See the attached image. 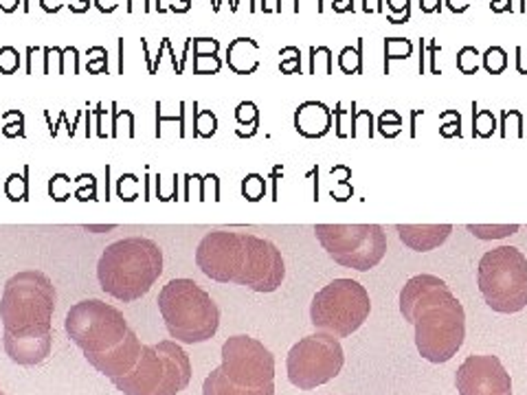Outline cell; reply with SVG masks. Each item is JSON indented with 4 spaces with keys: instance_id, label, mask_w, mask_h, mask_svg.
<instances>
[{
    "instance_id": "36",
    "label": "cell",
    "mask_w": 527,
    "mask_h": 395,
    "mask_svg": "<svg viewBox=\"0 0 527 395\" xmlns=\"http://www.w3.org/2000/svg\"><path fill=\"white\" fill-rule=\"evenodd\" d=\"M117 3H119V0H95V7L99 9L101 14H112L117 9Z\"/></svg>"
},
{
    "instance_id": "26",
    "label": "cell",
    "mask_w": 527,
    "mask_h": 395,
    "mask_svg": "<svg viewBox=\"0 0 527 395\" xmlns=\"http://www.w3.org/2000/svg\"><path fill=\"white\" fill-rule=\"evenodd\" d=\"M20 69V53L14 46H3L0 49V73L14 75Z\"/></svg>"
},
{
    "instance_id": "30",
    "label": "cell",
    "mask_w": 527,
    "mask_h": 395,
    "mask_svg": "<svg viewBox=\"0 0 527 395\" xmlns=\"http://www.w3.org/2000/svg\"><path fill=\"white\" fill-rule=\"evenodd\" d=\"M71 64V75L80 73V58H78V49L75 46H69V49H62V69L64 73L69 71Z\"/></svg>"
},
{
    "instance_id": "1",
    "label": "cell",
    "mask_w": 527,
    "mask_h": 395,
    "mask_svg": "<svg viewBox=\"0 0 527 395\" xmlns=\"http://www.w3.org/2000/svg\"><path fill=\"white\" fill-rule=\"evenodd\" d=\"M55 310V286L42 270H23L5 281L0 296L3 345L16 365L44 362L53 345L51 321Z\"/></svg>"
},
{
    "instance_id": "5",
    "label": "cell",
    "mask_w": 527,
    "mask_h": 395,
    "mask_svg": "<svg viewBox=\"0 0 527 395\" xmlns=\"http://www.w3.org/2000/svg\"><path fill=\"white\" fill-rule=\"evenodd\" d=\"M158 310L176 343L212 341L220 327V307L193 279H172L158 292Z\"/></svg>"
},
{
    "instance_id": "44",
    "label": "cell",
    "mask_w": 527,
    "mask_h": 395,
    "mask_svg": "<svg viewBox=\"0 0 527 395\" xmlns=\"http://www.w3.org/2000/svg\"><path fill=\"white\" fill-rule=\"evenodd\" d=\"M20 0H0V12L3 14H14L18 9Z\"/></svg>"
},
{
    "instance_id": "8",
    "label": "cell",
    "mask_w": 527,
    "mask_h": 395,
    "mask_svg": "<svg viewBox=\"0 0 527 395\" xmlns=\"http://www.w3.org/2000/svg\"><path fill=\"white\" fill-rule=\"evenodd\" d=\"M370 312L372 301L365 286L354 279H334L312 299L310 321L319 332L345 338L370 319Z\"/></svg>"
},
{
    "instance_id": "41",
    "label": "cell",
    "mask_w": 527,
    "mask_h": 395,
    "mask_svg": "<svg viewBox=\"0 0 527 395\" xmlns=\"http://www.w3.org/2000/svg\"><path fill=\"white\" fill-rule=\"evenodd\" d=\"M468 3H470V0H447L448 9H450V12H455V14L466 12V9H468Z\"/></svg>"
},
{
    "instance_id": "43",
    "label": "cell",
    "mask_w": 527,
    "mask_h": 395,
    "mask_svg": "<svg viewBox=\"0 0 527 395\" xmlns=\"http://www.w3.org/2000/svg\"><path fill=\"white\" fill-rule=\"evenodd\" d=\"M493 12L496 14H503V12H512V0H493Z\"/></svg>"
},
{
    "instance_id": "28",
    "label": "cell",
    "mask_w": 527,
    "mask_h": 395,
    "mask_svg": "<svg viewBox=\"0 0 527 395\" xmlns=\"http://www.w3.org/2000/svg\"><path fill=\"white\" fill-rule=\"evenodd\" d=\"M216 117L212 115V112H201V115H198V119H196V127H198V135L201 136H212L213 132H216Z\"/></svg>"
},
{
    "instance_id": "6",
    "label": "cell",
    "mask_w": 527,
    "mask_h": 395,
    "mask_svg": "<svg viewBox=\"0 0 527 395\" xmlns=\"http://www.w3.org/2000/svg\"><path fill=\"white\" fill-rule=\"evenodd\" d=\"M192 382V362L176 341L143 345L136 365L112 384L124 395H178Z\"/></svg>"
},
{
    "instance_id": "9",
    "label": "cell",
    "mask_w": 527,
    "mask_h": 395,
    "mask_svg": "<svg viewBox=\"0 0 527 395\" xmlns=\"http://www.w3.org/2000/svg\"><path fill=\"white\" fill-rule=\"evenodd\" d=\"M315 235L343 268H376L387 253V233L381 224H316Z\"/></svg>"
},
{
    "instance_id": "18",
    "label": "cell",
    "mask_w": 527,
    "mask_h": 395,
    "mask_svg": "<svg viewBox=\"0 0 527 395\" xmlns=\"http://www.w3.org/2000/svg\"><path fill=\"white\" fill-rule=\"evenodd\" d=\"M202 395H275V384L273 387L264 389H244L233 384L231 381L224 378V373L218 369H213L207 376V381L202 384Z\"/></svg>"
},
{
    "instance_id": "37",
    "label": "cell",
    "mask_w": 527,
    "mask_h": 395,
    "mask_svg": "<svg viewBox=\"0 0 527 395\" xmlns=\"http://www.w3.org/2000/svg\"><path fill=\"white\" fill-rule=\"evenodd\" d=\"M40 7L47 14H58L62 9V0H40Z\"/></svg>"
},
{
    "instance_id": "29",
    "label": "cell",
    "mask_w": 527,
    "mask_h": 395,
    "mask_svg": "<svg viewBox=\"0 0 527 395\" xmlns=\"http://www.w3.org/2000/svg\"><path fill=\"white\" fill-rule=\"evenodd\" d=\"M235 117H238V121L242 123H253V126H258V108L255 104H250V101H244V104L238 106V110H235Z\"/></svg>"
},
{
    "instance_id": "48",
    "label": "cell",
    "mask_w": 527,
    "mask_h": 395,
    "mask_svg": "<svg viewBox=\"0 0 527 395\" xmlns=\"http://www.w3.org/2000/svg\"><path fill=\"white\" fill-rule=\"evenodd\" d=\"M0 395H5V393H3V391H0Z\"/></svg>"
},
{
    "instance_id": "13",
    "label": "cell",
    "mask_w": 527,
    "mask_h": 395,
    "mask_svg": "<svg viewBox=\"0 0 527 395\" xmlns=\"http://www.w3.org/2000/svg\"><path fill=\"white\" fill-rule=\"evenodd\" d=\"M459 395H512L510 373L496 356H468L455 373Z\"/></svg>"
},
{
    "instance_id": "16",
    "label": "cell",
    "mask_w": 527,
    "mask_h": 395,
    "mask_svg": "<svg viewBox=\"0 0 527 395\" xmlns=\"http://www.w3.org/2000/svg\"><path fill=\"white\" fill-rule=\"evenodd\" d=\"M295 126L301 135L308 138L324 136L332 126L330 108L321 104V101H306V104L296 108Z\"/></svg>"
},
{
    "instance_id": "40",
    "label": "cell",
    "mask_w": 527,
    "mask_h": 395,
    "mask_svg": "<svg viewBox=\"0 0 527 395\" xmlns=\"http://www.w3.org/2000/svg\"><path fill=\"white\" fill-rule=\"evenodd\" d=\"M5 136H24V130H23V121H18V123H9V126H5Z\"/></svg>"
},
{
    "instance_id": "4",
    "label": "cell",
    "mask_w": 527,
    "mask_h": 395,
    "mask_svg": "<svg viewBox=\"0 0 527 395\" xmlns=\"http://www.w3.org/2000/svg\"><path fill=\"white\" fill-rule=\"evenodd\" d=\"M163 275V250L150 238H124L106 246L97 264V279L106 295L132 304L150 292Z\"/></svg>"
},
{
    "instance_id": "10",
    "label": "cell",
    "mask_w": 527,
    "mask_h": 395,
    "mask_svg": "<svg viewBox=\"0 0 527 395\" xmlns=\"http://www.w3.org/2000/svg\"><path fill=\"white\" fill-rule=\"evenodd\" d=\"M64 330L84 353H99L124 341L130 327L115 306L101 299H84L66 312Z\"/></svg>"
},
{
    "instance_id": "15",
    "label": "cell",
    "mask_w": 527,
    "mask_h": 395,
    "mask_svg": "<svg viewBox=\"0 0 527 395\" xmlns=\"http://www.w3.org/2000/svg\"><path fill=\"white\" fill-rule=\"evenodd\" d=\"M396 230L404 246L418 253H428L447 242L453 227L450 224H398Z\"/></svg>"
},
{
    "instance_id": "11",
    "label": "cell",
    "mask_w": 527,
    "mask_h": 395,
    "mask_svg": "<svg viewBox=\"0 0 527 395\" xmlns=\"http://www.w3.org/2000/svg\"><path fill=\"white\" fill-rule=\"evenodd\" d=\"M343 365H345V352H343L339 338L325 334V332L301 338L286 358L288 381L301 391H310V389L334 381Z\"/></svg>"
},
{
    "instance_id": "21",
    "label": "cell",
    "mask_w": 527,
    "mask_h": 395,
    "mask_svg": "<svg viewBox=\"0 0 527 395\" xmlns=\"http://www.w3.org/2000/svg\"><path fill=\"white\" fill-rule=\"evenodd\" d=\"M481 64L490 75H501L508 69V53L501 46H490L484 55H481Z\"/></svg>"
},
{
    "instance_id": "47",
    "label": "cell",
    "mask_w": 527,
    "mask_h": 395,
    "mask_svg": "<svg viewBox=\"0 0 527 395\" xmlns=\"http://www.w3.org/2000/svg\"><path fill=\"white\" fill-rule=\"evenodd\" d=\"M523 3V12H527V0H521Z\"/></svg>"
},
{
    "instance_id": "35",
    "label": "cell",
    "mask_w": 527,
    "mask_h": 395,
    "mask_svg": "<svg viewBox=\"0 0 527 395\" xmlns=\"http://www.w3.org/2000/svg\"><path fill=\"white\" fill-rule=\"evenodd\" d=\"M419 7L424 14H435L442 9V0H419Z\"/></svg>"
},
{
    "instance_id": "38",
    "label": "cell",
    "mask_w": 527,
    "mask_h": 395,
    "mask_svg": "<svg viewBox=\"0 0 527 395\" xmlns=\"http://www.w3.org/2000/svg\"><path fill=\"white\" fill-rule=\"evenodd\" d=\"M332 7H334V12H339V14L354 12V0H334Z\"/></svg>"
},
{
    "instance_id": "7",
    "label": "cell",
    "mask_w": 527,
    "mask_h": 395,
    "mask_svg": "<svg viewBox=\"0 0 527 395\" xmlns=\"http://www.w3.org/2000/svg\"><path fill=\"white\" fill-rule=\"evenodd\" d=\"M479 290L484 301L501 315L527 307V258L514 246L488 250L479 261Z\"/></svg>"
},
{
    "instance_id": "39",
    "label": "cell",
    "mask_w": 527,
    "mask_h": 395,
    "mask_svg": "<svg viewBox=\"0 0 527 395\" xmlns=\"http://www.w3.org/2000/svg\"><path fill=\"white\" fill-rule=\"evenodd\" d=\"M284 9H290V12L296 14L299 12V0H278V7H275V12H284Z\"/></svg>"
},
{
    "instance_id": "20",
    "label": "cell",
    "mask_w": 527,
    "mask_h": 395,
    "mask_svg": "<svg viewBox=\"0 0 527 395\" xmlns=\"http://www.w3.org/2000/svg\"><path fill=\"white\" fill-rule=\"evenodd\" d=\"M339 66L345 75L362 73V40L356 46H345L339 55Z\"/></svg>"
},
{
    "instance_id": "27",
    "label": "cell",
    "mask_w": 527,
    "mask_h": 395,
    "mask_svg": "<svg viewBox=\"0 0 527 395\" xmlns=\"http://www.w3.org/2000/svg\"><path fill=\"white\" fill-rule=\"evenodd\" d=\"M279 55H281V64H279L281 73L293 75V73H296V71H301V53H299V49H295V46H288V49L281 51Z\"/></svg>"
},
{
    "instance_id": "2",
    "label": "cell",
    "mask_w": 527,
    "mask_h": 395,
    "mask_svg": "<svg viewBox=\"0 0 527 395\" xmlns=\"http://www.w3.org/2000/svg\"><path fill=\"white\" fill-rule=\"evenodd\" d=\"M196 264L209 279L253 292H275L286 277L281 250L253 233L212 230L196 249Z\"/></svg>"
},
{
    "instance_id": "3",
    "label": "cell",
    "mask_w": 527,
    "mask_h": 395,
    "mask_svg": "<svg viewBox=\"0 0 527 395\" xmlns=\"http://www.w3.org/2000/svg\"><path fill=\"white\" fill-rule=\"evenodd\" d=\"M404 321L416 327V347L424 361L448 362L457 356L466 338V312L447 281L418 275L400 292Z\"/></svg>"
},
{
    "instance_id": "45",
    "label": "cell",
    "mask_w": 527,
    "mask_h": 395,
    "mask_svg": "<svg viewBox=\"0 0 527 395\" xmlns=\"http://www.w3.org/2000/svg\"><path fill=\"white\" fill-rule=\"evenodd\" d=\"M139 3L143 5V12H146V14L152 9L150 7V0H127V12L135 14L136 12V5H139Z\"/></svg>"
},
{
    "instance_id": "31",
    "label": "cell",
    "mask_w": 527,
    "mask_h": 395,
    "mask_svg": "<svg viewBox=\"0 0 527 395\" xmlns=\"http://www.w3.org/2000/svg\"><path fill=\"white\" fill-rule=\"evenodd\" d=\"M387 5L389 12L400 15L396 24L404 23V20H409V15H411V0H387Z\"/></svg>"
},
{
    "instance_id": "46",
    "label": "cell",
    "mask_w": 527,
    "mask_h": 395,
    "mask_svg": "<svg viewBox=\"0 0 527 395\" xmlns=\"http://www.w3.org/2000/svg\"><path fill=\"white\" fill-rule=\"evenodd\" d=\"M115 227H89V224H86L84 227V230H90V233H106V230H112Z\"/></svg>"
},
{
    "instance_id": "12",
    "label": "cell",
    "mask_w": 527,
    "mask_h": 395,
    "mask_svg": "<svg viewBox=\"0 0 527 395\" xmlns=\"http://www.w3.org/2000/svg\"><path fill=\"white\" fill-rule=\"evenodd\" d=\"M220 371L227 381L244 389H264L275 384V356L264 343L250 336H231L222 345Z\"/></svg>"
},
{
    "instance_id": "22",
    "label": "cell",
    "mask_w": 527,
    "mask_h": 395,
    "mask_svg": "<svg viewBox=\"0 0 527 395\" xmlns=\"http://www.w3.org/2000/svg\"><path fill=\"white\" fill-rule=\"evenodd\" d=\"M481 66V53L475 46H464L457 53V69L464 75H475Z\"/></svg>"
},
{
    "instance_id": "34",
    "label": "cell",
    "mask_w": 527,
    "mask_h": 395,
    "mask_svg": "<svg viewBox=\"0 0 527 395\" xmlns=\"http://www.w3.org/2000/svg\"><path fill=\"white\" fill-rule=\"evenodd\" d=\"M89 71L90 73H104V71H108V53H106V49L101 51L99 58H95L93 49L89 51Z\"/></svg>"
},
{
    "instance_id": "14",
    "label": "cell",
    "mask_w": 527,
    "mask_h": 395,
    "mask_svg": "<svg viewBox=\"0 0 527 395\" xmlns=\"http://www.w3.org/2000/svg\"><path fill=\"white\" fill-rule=\"evenodd\" d=\"M141 350H143V345H141L139 336H136L135 330H130L124 341H119L115 347H110V350L99 352V353H84V356H86V361L97 369V371L104 373V376L110 378V381H115V378L126 376V373L136 365V361H139V356H141Z\"/></svg>"
},
{
    "instance_id": "23",
    "label": "cell",
    "mask_w": 527,
    "mask_h": 395,
    "mask_svg": "<svg viewBox=\"0 0 527 395\" xmlns=\"http://www.w3.org/2000/svg\"><path fill=\"white\" fill-rule=\"evenodd\" d=\"M468 230L481 240H499L514 235L519 227H516V224H503V227H479V224H468Z\"/></svg>"
},
{
    "instance_id": "33",
    "label": "cell",
    "mask_w": 527,
    "mask_h": 395,
    "mask_svg": "<svg viewBox=\"0 0 527 395\" xmlns=\"http://www.w3.org/2000/svg\"><path fill=\"white\" fill-rule=\"evenodd\" d=\"M244 193L250 200H259L264 193V181L259 176H249L247 181H244Z\"/></svg>"
},
{
    "instance_id": "17",
    "label": "cell",
    "mask_w": 527,
    "mask_h": 395,
    "mask_svg": "<svg viewBox=\"0 0 527 395\" xmlns=\"http://www.w3.org/2000/svg\"><path fill=\"white\" fill-rule=\"evenodd\" d=\"M259 44L250 38H238L229 44L227 64L233 73L253 75L259 69Z\"/></svg>"
},
{
    "instance_id": "24",
    "label": "cell",
    "mask_w": 527,
    "mask_h": 395,
    "mask_svg": "<svg viewBox=\"0 0 527 395\" xmlns=\"http://www.w3.org/2000/svg\"><path fill=\"white\" fill-rule=\"evenodd\" d=\"M411 53H413V46L409 40H404V38H389L387 42H385V60H387V64L391 60H407V58H411Z\"/></svg>"
},
{
    "instance_id": "25",
    "label": "cell",
    "mask_w": 527,
    "mask_h": 395,
    "mask_svg": "<svg viewBox=\"0 0 527 395\" xmlns=\"http://www.w3.org/2000/svg\"><path fill=\"white\" fill-rule=\"evenodd\" d=\"M5 193H7V198L14 200V202H20V200H27L29 184L23 176L12 174V176L7 178V183H5Z\"/></svg>"
},
{
    "instance_id": "32",
    "label": "cell",
    "mask_w": 527,
    "mask_h": 395,
    "mask_svg": "<svg viewBox=\"0 0 527 395\" xmlns=\"http://www.w3.org/2000/svg\"><path fill=\"white\" fill-rule=\"evenodd\" d=\"M475 127H477L481 136H488L490 132H494V117L485 110L479 112V115L475 117Z\"/></svg>"
},
{
    "instance_id": "19",
    "label": "cell",
    "mask_w": 527,
    "mask_h": 395,
    "mask_svg": "<svg viewBox=\"0 0 527 395\" xmlns=\"http://www.w3.org/2000/svg\"><path fill=\"white\" fill-rule=\"evenodd\" d=\"M218 49L220 42L213 38L193 40V73H218L222 69V61L218 58Z\"/></svg>"
},
{
    "instance_id": "42",
    "label": "cell",
    "mask_w": 527,
    "mask_h": 395,
    "mask_svg": "<svg viewBox=\"0 0 527 395\" xmlns=\"http://www.w3.org/2000/svg\"><path fill=\"white\" fill-rule=\"evenodd\" d=\"M71 12H75V14H84V12H89V7H90V0H71Z\"/></svg>"
}]
</instances>
